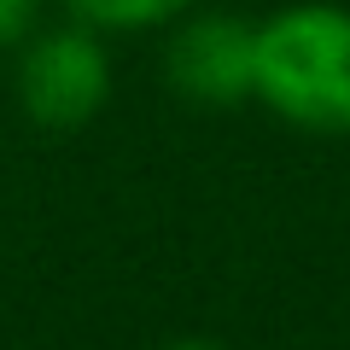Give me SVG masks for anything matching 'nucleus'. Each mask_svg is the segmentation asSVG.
Listing matches in <instances>:
<instances>
[{"label": "nucleus", "instance_id": "f03ea898", "mask_svg": "<svg viewBox=\"0 0 350 350\" xmlns=\"http://www.w3.org/2000/svg\"><path fill=\"white\" fill-rule=\"evenodd\" d=\"M12 94H18V111L47 135H70V129L94 123L111 100V47H105V36L76 24V18L36 24L18 47Z\"/></svg>", "mask_w": 350, "mask_h": 350}, {"label": "nucleus", "instance_id": "20e7f679", "mask_svg": "<svg viewBox=\"0 0 350 350\" xmlns=\"http://www.w3.org/2000/svg\"><path fill=\"white\" fill-rule=\"evenodd\" d=\"M64 18L111 36H146V29H170L181 12H193L199 0H59Z\"/></svg>", "mask_w": 350, "mask_h": 350}, {"label": "nucleus", "instance_id": "39448f33", "mask_svg": "<svg viewBox=\"0 0 350 350\" xmlns=\"http://www.w3.org/2000/svg\"><path fill=\"white\" fill-rule=\"evenodd\" d=\"M36 24H41V0H0V53H18Z\"/></svg>", "mask_w": 350, "mask_h": 350}, {"label": "nucleus", "instance_id": "f257e3e1", "mask_svg": "<svg viewBox=\"0 0 350 350\" xmlns=\"http://www.w3.org/2000/svg\"><path fill=\"white\" fill-rule=\"evenodd\" d=\"M251 100L304 135H350V6L286 0L257 18Z\"/></svg>", "mask_w": 350, "mask_h": 350}, {"label": "nucleus", "instance_id": "423d86ee", "mask_svg": "<svg viewBox=\"0 0 350 350\" xmlns=\"http://www.w3.org/2000/svg\"><path fill=\"white\" fill-rule=\"evenodd\" d=\"M158 350H228V345H216V338H170Z\"/></svg>", "mask_w": 350, "mask_h": 350}, {"label": "nucleus", "instance_id": "7ed1b4c3", "mask_svg": "<svg viewBox=\"0 0 350 350\" xmlns=\"http://www.w3.org/2000/svg\"><path fill=\"white\" fill-rule=\"evenodd\" d=\"M251 18L234 12H181L163 41V76L187 105L234 111L251 100Z\"/></svg>", "mask_w": 350, "mask_h": 350}]
</instances>
